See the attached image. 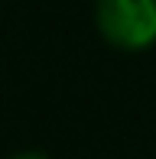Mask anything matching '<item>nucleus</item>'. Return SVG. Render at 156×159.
Segmentation results:
<instances>
[{
  "label": "nucleus",
  "instance_id": "f03ea898",
  "mask_svg": "<svg viewBox=\"0 0 156 159\" xmlns=\"http://www.w3.org/2000/svg\"><path fill=\"white\" fill-rule=\"evenodd\" d=\"M7 159H49V156L39 153V149H23V153H13V156H7Z\"/></svg>",
  "mask_w": 156,
  "mask_h": 159
},
{
  "label": "nucleus",
  "instance_id": "f257e3e1",
  "mask_svg": "<svg viewBox=\"0 0 156 159\" xmlns=\"http://www.w3.org/2000/svg\"><path fill=\"white\" fill-rule=\"evenodd\" d=\"M94 30L117 52L156 46V0H94Z\"/></svg>",
  "mask_w": 156,
  "mask_h": 159
}]
</instances>
